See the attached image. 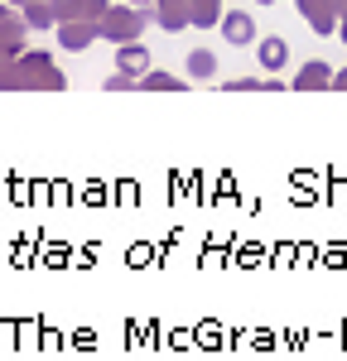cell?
<instances>
[{
	"instance_id": "cell-1",
	"label": "cell",
	"mask_w": 347,
	"mask_h": 361,
	"mask_svg": "<svg viewBox=\"0 0 347 361\" xmlns=\"http://www.w3.org/2000/svg\"><path fill=\"white\" fill-rule=\"evenodd\" d=\"M222 34H227V44H256V20L246 10H231L222 20Z\"/></svg>"
},
{
	"instance_id": "cell-2",
	"label": "cell",
	"mask_w": 347,
	"mask_h": 361,
	"mask_svg": "<svg viewBox=\"0 0 347 361\" xmlns=\"http://www.w3.org/2000/svg\"><path fill=\"white\" fill-rule=\"evenodd\" d=\"M289 63V44L280 34H270V39H260V68H270V73H280Z\"/></svg>"
},
{
	"instance_id": "cell-3",
	"label": "cell",
	"mask_w": 347,
	"mask_h": 361,
	"mask_svg": "<svg viewBox=\"0 0 347 361\" xmlns=\"http://www.w3.org/2000/svg\"><path fill=\"white\" fill-rule=\"evenodd\" d=\"M299 5H304V15H309V25H314L318 34H328V29H333V10H328L323 0H299Z\"/></svg>"
},
{
	"instance_id": "cell-4",
	"label": "cell",
	"mask_w": 347,
	"mask_h": 361,
	"mask_svg": "<svg viewBox=\"0 0 347 361\" xmlns=\"http://www.w3.org/2000/svg\"><path fill=\"white\" fill-rule=\"evenodd\" d=\"M145 92H183V82L169 73H145Z\"/></svg>"
},
{
	"instance_id": "cell-5",
	"label": "cell",
	"mask_w": 347,
	"mask_h": 361,
	"mask_svg": "<svg viewBox=\"0 0 347 361\" xmlns=\"http://www.w3.org/2000/svg\"><path fill=\"white\" fill-rule=\"evenodd\" d=\"M188 73H193V78H212V73H217V58L212 54H188Z\"/></svg>"
},
{
	"instance_id": "cell-6",
	"label": "cell",
	"mask_w": 347,
	"mask_h": 361,
	"mask_svg": "<svg viewBox=\"0 0 347 361\" xmlns=\"http://www.w3.org/2000/svg\"><path fill=\"white\" fill-rule=\"evenodd\" d=\"M116 63H121V68H130V73H145V63H150V58H145V49H116Z\"/></svg>"
},
{
	"instance_id": "cell-7",
	"label": "cell",
	"mask_w": 347,
	"mask_h": 361,
	"mask_svg": "<svg viewBox=\"0 0 347 361\" xmlns=\"http://www.w3.org/2000/svg\"><path fill=\"white\" fill-rule=\"evenodd\" d=\"M318 82H333V73H328L323 63H309V68L299 73V87H318Z\"/></svg>"
},
{
	"instance_id": "cell-8",
	"label": "cell",
	"mask_w": 347,
	"mask_h": 361,
	"mask_svg": "<svg viewBox=\"0 0 347 361\" xmlns=\"http://www.w3.org/2000/svg\"><path fill=\"white\" fill-rule=\"evenodd\" d=\"M333 82H338V87H347V73H338V78H333Z\"/></svg>"
},
{
	"instance_id": "cell-9",
	"label": "cell",
	"mask_w": 347,
	"mask_h": 361,
	"mask_svg": "<svg viewBox=\"0 0 347 361\" xmlns=\"http://www.w3.org/2000/svg\"><path fill=\"white\" fill-rule=\"evenodd\" d=\"M256 5H275V0H256Z\"/></svg>"
}]
</instances>
